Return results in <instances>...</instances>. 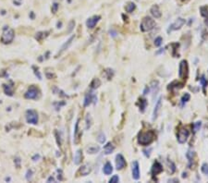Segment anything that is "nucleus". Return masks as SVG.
Segmentation results:
<instances>
[{
    "label": "nucleus",
    "instance_id": "nucleus-1",
    "mask_svg": "<svg viewBox=\"0 0 208 183\" xmlns=\"http://www.w3.org/2000/svg\"><path fill=\"white\" fill-rule=\"evenodd\" d=\"M155 134L153 130H148L145 132H141L139 135V139L138 141L139 143L141 145H149L150 143L153 142V141L155 140Z\"/></svg>",
    "mask_w": 208,
    "mask_h": 183
},
{
    "label": "nucleus",
    "instance_id": "nucleus-2",
    "mask_svg": "<svg viewBox=\"0 0 208 183\" xmlns=\"http://www.w3.org/2000/svg\"><path fill=\"white\" fill-rule=\"evenodd\" d=\"M155 27V21L150 18V17H145L141 20V30L143 32H149V31L153 30Z\"/></svg>",
    "mask_w": 208,
    "mask_h": 183
},
{
    "label": "nucleus",
    "instance_id": "nucleus-3",
    "mask_svg": "<svg viewBox=\"0 0 208 183\" xmlns=\"http://www.w3.org/2000/svg\"><path fill=\"white\" fill-rule=\"evenodd\" d=\"M188 63L186 60H182L180 64V68H179V76L180 79L186 80L187 76H188Z\"/></svg>",
    "mask_w": 208,
    "mask_h": 183
},
{
    "label": "nucleus",
    "instance_id": "nucleus-4",
    "mask_svg": "<svg viewBox=\"0 0 208 183\" xmlns=\"http://www.w3.org/2000/svg\"><path fill=\"white\" fill-rule=\"evenodd\" d=\"M13 39H14V32H13V30L7 29L3 33L1 41L4 44H8V43H11L12 41H13Z\"/></svg>",
    "mask_w": 208,
    "mask_h": 183
},
{
    "label": "nucleus",
    "instance_id": "nucleus-5",
    "mask_svg": "<svg viewBox=\"0 0 208 183\" xmlns=\"http://www.w3.org/2000/svg\"><path fill=\"white\" fill-rule=\"evenodd\" d=\"M189 131H188L186 129H180L177 132V141H179L180 143H184L186 142L188 137H189Z\"/></svg>",
    "mask_w": 208,
    "mask_h": 183
},
{
    "label": "nucleus",
    "instance_id": "nucleus-6",
    "mask_svg": "<svg viewBox=\"0 0 208 183\" xmlns=\"http://www.w3.org/2000/svg\"><path fill=\"white\" fill-rule=\"evenodd\" d=\"M26 119H27V121L29 122V123L37 124V122H38V115H37V113L35 111L30 110V111L27 112Z\"/></svg>",
    "mask_w": 208,
    "mask_h": 183
},
{
    "label": "nucleus",
    "instance_id": "nucleus-7",
    "mask_svg": "<svg viewBox=\"0 0 208 183\" xmlns=\"http://www.w3.org/2000/svg\"><path fill=\"white\" fill-rule=\"evenodd\" d=\"M185 24V19H177L176 21L173 23V24H171L170 26H169V30H168V32H171V31H176V30H179L180 29L183 25Z\"/></svg>",
    "mask_w": 208,
    "mask_h": 183
},
{
    "label": "nucleus",
    "instance_id": "nucleus-8",
    "mask_svg": "<svg viewBox=\"0 0 208 183\" xmlns=\"http://www.w3.org/2000/svg\"><path fill=\"white\" fill-rule=\"evenodd\" d=\"M116 168L118 169H122L126 166L127 163L124 157L121 155H118L116 157Z\"/></svg>",
    "mask_w": 208,
    "mask_h": 183
},
{
    "label": "nucleus",
    "instance_id": "nucleus-9",
    "mask_svg": "<svg viewBox=\"0 0 208 183\" xmlns=\"http://www.w3.org/2000/svg\"><path fill=\"white\" fill-rule=\"evenodd\" d=\"M38 93H39L38 89H36L35 87H31L28 90L26 94H25V97L28 99H35L38 96Z\"/></svg>",
    "mask_w": 208,
    "mask_h": 183
},
{
    "label": "nucleus",
    "instance_id": "nucleus-10",
    "mask_svg": "<svg viewBox=\"0 0 208 183\" xmlns=\"http://www.w3.org/2000/svg\"><path fill=\"white\" fill-rule=\"evenodd\" d=\"M132 177L134 180H139L140 177V168L137 161H134L132 163Z\"/></svg>",
    "mask_w": 208,
    "mask_h": 183
},
{
    "label": "nucleus",
    "instance_id": "nucleus-11",
    "mask_svg": "<svg viewBox=\"0 0 208 183\" xmlns=\"http://www.w3.org/2000/svg\"><path fill=\"white\" fill-rule=\"evenodd\" d=\"M161 106H162V98H159L157 100L156 104H155V109H154V114H153V120H155L157 116H158V114L161 110Z\"/></svg>",
    "mask_w": 208,
    "mask_h": 183
},
{
    "label": "nucleus",
    "instance_id": "nucleus-12",
    "mask_svg": "<svg viewBox=\"0 0 208 183\" xmlns=\"http://www.w3.org/2000/svg\"><path fill=\"white\" fill-rule=\"evenodd\" d=\"M99 19H100V16H94L93 18H90V19L87 20V22H86L88 28H90V29L94 28L95 25H96V23L98 22Z\"/></svg>",
    "mask_w": 208,
    "mask_h": 183
},
{
    "label": "nucleus",
    "instance_id": "nucleus-13",
    "mask_svg": "<svg viewBox=\"0 0 208 183\" xmlns=\"http://www.w3.org/2000/svg\"><path fill=\"white\" fill-rule=\"evenodd\" d=\"M163 171V167H162L161 164L159 162H155L154 166H153V168H152V173H153V175H157L159 174Z\"/></svg>",
    "mask_w": 208,
    "mask_h": 183
},
{
    "label": "nucleus",
    "instance_id": "nucleus-14",
    "mask_svg": "<svg viewBox=\"0 0 208 183\" xmlns=\"http://www.w3.org/2000/svg\"><path fill=\"white\" fill-rule=\"evenodd\" d=\"M151 14L153 15V16L156 19H158L161 17V11L159 9V7L157 6V5H155V6L152 7L151 8Z\"/></svg>",
    "mask_w": 208,
    "mask_h": 183
},
{
    "label": "nucleus",
    "instance_id": "nucleus-15",
    "mask_svg": "<svg viewBox=\"0 0 208 183\" xmlns=\"http://www.w3.org/2000/svg\"><path fill=\"white\" fill-rule=\"evenodd\" d=\"M103 171H104V173L105 175H110L111 173H112L113 167H112V166H111L110 163H106V164L105 165V166H104Z\"/></svg>",
    "mask_w": 208,
    "mask_h": 183
},
{
    "label": "nucleus",
    "instance_id": "nucleus-16",
    "mask_svg": "<svg viewBox=\"0 0 208 183\" xmlns=\"http://www.w3.org/2000/svg\"><path fill=\"white\" fill-rule=\"evenodd\" d=\"M114 149H115V147L113 146V144L112 143H110V142H108L107 144H106L105 147H104V150H105V152L106 155H109V154H111V152H112L113 151H114Z\"/></svg>",
    "mask_w": 208,
    "mask_h": 183
},
{
    "label": "nucleus",
    "instance_id": "nucleus-17",
    "mask_svg": "<svg viewBox=\"0 0 208 183\" xmlns=\"http://www.w3.org/2000/svg\"><path fill=\"white\" fill-rule=\"evenodd\" d=\"M125 8H126V11H127V12L131 13V12H132L133 10L135 9V4L132 3V2H130L128 5H126Z\"/></svg>",
    "mask_w": 208,
    "mask_h": 183
},
{
    "label": "nucleus",
    "instance_id": "nucleus-18",
    "mask_svg": "<svg viewBox=\"0 0 208 183\" xmlns=\"http://www.w3.org/2000/svg\"><path fill=\"white\" fill-rule=\"evenodd\" d=\"M80 160H82V151L79 150L77 152H76V155L74 157V162H75V164H80Z\"/></svg>",
    "mask_w": 208,
    "mask_h": 183
},
{
    "label": "nucleus",
    "instance_id": "nucleus-19",
    "mask_svg": "<svg viewBox=\"0 0 208 183\" xmlns=\"http://www.w3.org/2000/svg\"><path fill=\"white\" fill-rule=\"evenodd\" d=\"M73 39H74V36H72V37H70V38H69V40L68 41V42L66 43V44L63 45V46H62V48H61V51H60V54H61V53L63 52V51H65L66 49H67V48L69 46L70 44H71V42L73 41Z\"/></svg>",
    "mask_w": 208,
    "mask_h": 183
},
{
    "label": "nucleus",
    "instance_id": "nucleus-20",
    "mask_svg": "<svg viewBox=\"0 0 208 183\" xmlns=\"http://www.w3.org/2000/svg\"><path fill=\"white\" fill-rule=\"evenodd\" d=\"M98 141L101 142V143H104L105 141V136L104 135V133H100L99 136H98V138H97Z\"/></svg>",
    "mask_w": 208,
    "mask_h": 183
},
{
    "label": "nucleus",
    "instance_id": "nucleus-21",
    "mask_svg": "<svg viewBox=\"0 0 208 183\" xmlns=\"http://www.w3.org/2000/svg\"><path fill=\"white\" fill-rule=\"evenodd\" d=\"M162 42H163V40H162L161 37H157L155 40V46H160Z\"/></svg>",
    "mask_w": 208,
    "mask_h": 183
},
{
    "label": "nucleus",
    "instance_id": "nucleus-22",
    "mask_svg": "<svg viewBox=\"0 0 208 183\" xmlns=\"http://www.w3.org/2000/svg\"><path fill=\"white\" fill-rule=\"evenodd\" d=\"M202 171L205 173V174H208V165L207 164H204L202 166Z\"/></svg>",
    "mask_w": 208,
    "mask_h": 183
},
{
    "label": "nucleus",
    "instance_id": "nucleus-23",
    "mask_svg": "<svg viewBox=\"0 0 208 183\" xmlns=\"http://www.w3.org/2000/svg\"><path fill=\"white\" fill-rule=\"evenodd\" d=\"M119 177L118 176H113L112 177H111V179H110V182L111 183H116V182H119Z\"/></svg>",
    "mask_w": 208,
    "mask_h": 183
},
{
    "label": "nucleus",
    "instance_id": "nucleus-24",
    "mask_svg": "<svg viewBox=\"0 0 208 183\" xmlns=\"http://www.w3.org/2000/svg\"><path fill=\"white\" fill-rule=\"evenodd\" d=\"M190 97H191V96H190V94H185L183 95V97H182L181 101H182V102H183V103H184V102H187V101H189V100H190Z\"/></svg>",
    "mask_w": 208,
    "mask_h": 183
},
{
    "label": "nucleus",
    "instance_id": "nucleus-25",
    "mask_svg": "<svg viewBox=\"0 0 208 183\" xmlns=\"http://www.w3.org/2000/svg\"><path fill=\"white\" fill-rule=\"evenodd\" d=\"M98 151H99L98 147H94V148H90V149H88V152H90V154H94V152H98Z\"/></svg>",
    "mask_w": 208,
    "mask_h": 183
},
{
    "label": "nucleus",
    "instance_id": "nucleus-26",
    "mask_svg": "<svg viewBox=\"0 0 208 183\" xmlns=\"http://www.w3.org/2000/svg\"><path fill=\"white\" fill-rule=\"evenodd\" d=\"M200 127H201V122H196L195 125H194V131L196 132L198 130H199Z\"/></svg>",
    "mask_w": 208,
    "mask_h": 183
},
{
    "label": "nucleus",
    "instance_id": "nucleus-27",
    "mask_svg": "<svg viewBox=\"0 0 208 183\" xmlns=\"http://www.w3.org/2000/svg\"><path fill=\"white\" fill-rule=\"evenodd\" d=\"M201 82L202 83V85H204V87H205V85H206V82H205V79L202 78V80H201Z\"/></svg>",
    "mask_w": 208,
    "mask_h": 183
},
{
    "label": "nucleus",
    "instance_id": "nucleus-28",
    "mask_svg": "<svg viewBox=\"0 0 208 183\" xmlns=\"http://www.w3.org/2000/svg\"><path fill=\"white\" fill-rule=\"evenodd\" d=\"M206 24L208 25V19H207V20H206Z\"/></svg>",
    "mask_w": 208,
    "mask_h": 183
}]
</instances>
